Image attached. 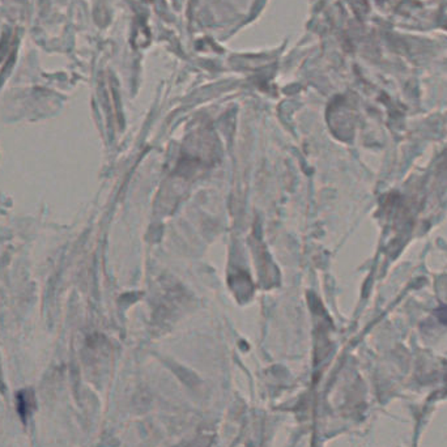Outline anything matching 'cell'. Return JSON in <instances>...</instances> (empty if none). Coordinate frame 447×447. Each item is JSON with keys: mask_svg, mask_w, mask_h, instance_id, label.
<instances>
[{"mask_svg": "<svg viewBox=\"0 0 447 447\" xmlns=\"http://www.w3.org/2000/svg\"><path fill=\"white\" fill-rule=\"evenodd\" d=\"M30 394H28V397H24V392H21L20 395H19V412H20L21 415L25 418V409H27V415L29 413L30 409L29 407L31 406V403H30Z\"/></svg>", "mask_w": 447, "mask_h": 447, "instance_id": "obj_1", "label": "cell"}]
</instances>
